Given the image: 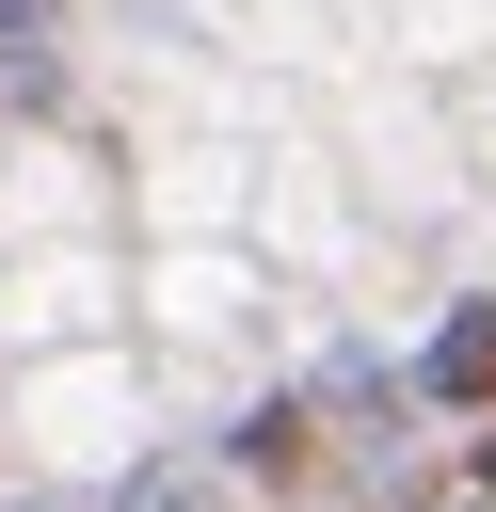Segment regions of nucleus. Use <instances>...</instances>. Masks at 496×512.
Listing matches in <instances>:
<instances>
[{
	"label": "nucleus",
	"mask_w": 496,
	"mask_h": 512,
	"mask_svg": "<svg viewBox=\"0 0 496 512\" xmlns=\"http://www.w3.org/2000/svg\"><path fill=\"white\" fill-rule=\"evenodd\" d=\"M432 400H496V304H464L432 336Z\"/></svg>",
	"instance_id": "f257e3e1"
},
{
	"label": "nucleus",
	"mask_w": 496,
	"mask_h": 512,
	"mask_svg": "<svg viewBox=\"0 0 496 512\" xmlns=\"http://www.w3.org/2000/svg\"><path fill=\"white\" fill-rule=\"evenodd\" d=\"M16 32H48V0H0V48H16Z\"/></svg>",
	"instance_id": "f03ea898"
},
{
	"label": "nucleus",
	"mask_w": 496,
	"mask_h": 512,
	"mask_svg": "<svg viewBox=\"0 0 496 512\" xmlns=\"http://www.w3.org/2000/svg\"><path fill=\"white\" fill-rule=\"evenodd\" d=\"M480 480H496V448H480Z\"/></svg>",
	"instance_id": "7ed1b4c3"
}]
</instances>
